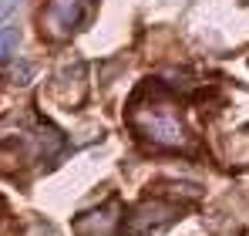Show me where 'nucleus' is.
Listing matches in <instances>:
<instances>
[{"label": "nucleus", "instance_id": "obj_1", "mask_svg": "<svg viewBox=\"0 0 249 236\" xmlns=\"http://www.w3.org/2000/svg\"><path fill=\"white\" fill-rule=\"evenodd\" d=\"M135 128L145 138H152L155 145H162V149H182L185 145V128H182V121H178V115L172 108H145V112H138Z\"/></svg>", "mask_w": 249, "mask_h": 236}, {"label": "nucleus", "instance_id": "obj_2", "mask_svg": "<svg viewBox=\"0 0 249 236\" xmlns=\"http://www.w3.org/2000/svg\"><path fill=\"white\" fill-rule=\"evenodd\" d=\"M84 3H88V0H51V7H47V27H51L57 38L71 34V31L78 27V20H81Z\"/></svg>", "mask_w": 249, "mask_h": 236}, {"label": "nucleus", "instance_id": "obj_3", "mask_svg": "<svg viewBox=\"0 0 249 236\" xmlns=\"http://www.w3.org/2000/svg\"><path fill=\"white\" fill-rule=\"evenodd\" d=\"M115 209V206H111ZM105 213V209H94V213H88V216H81L78 219V230L81 233H111V223H115V216L118 213Z\"/></svg>", "mask_w": 249, "mask_h": 236}, {"label": "nucleus", "instance_id": "obj_4", "mask_svg": "<svg viewBox=\"0 0 249 236\" xmlns=\"http://www.w3.org/2000/svg\"><path fill=\"white\" fill-rule=\"evenodd\" d=\"M17 44H20V31H17V27H3V31H0V64H7V61L14 58Z\"/></svg>", "mask_w": 249, "mask_h": 236}]
</instances>
